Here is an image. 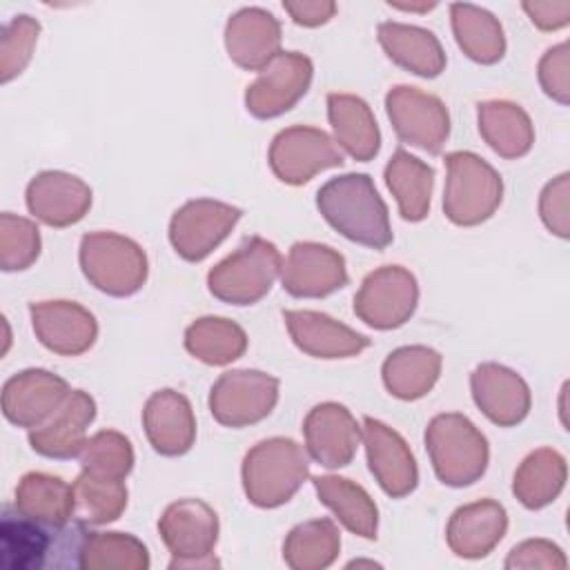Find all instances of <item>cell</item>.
<instances>
[{
	"mask_svg": "<svg viewBox=\"0 0 570 570\" xmlns=\"http://www.w3.org/2000/svg\"><path fill=\"white\" fill-rule=\"evenodd\" d=\"M85 525H47L4 503L0 514V563L4 570L80 568Z\"/></svg>",
	"mask_w": 570,
	"mask_h": 570,
	"instance_id": "obj_1",
	"label": "cell"
},
{
	"mask_svg": "<svg viewBox=\"0 0 570 570\" xmlns=\"http://www.w3.org/2000/svg\"><path fill=\"white\" fill-rule=\"evenodd\" d=\"M316 207L332 229L356 245L385 249L394 238L387 205L370 174L330 178L316 191Z\"/></svg>",
	"mask_w": 570,
	"mask_h": 570,
	"instance_id": "obj_2",
	"label": "cell"
},
{
	"mask_svg": "<svg viewBox=\"0 0 570 570\" xmlns=\"http://www.w3.org/2000/svg\"><path fill=\"white\" fill-rule=\"evenodd\" d=\"M240 476L247 501L272 510L287 503L309 476V454L294 439H263L247 450Z\"/></svg>",
	"mask_w": 570,
	"mask_h": 570,
	"instance_id": "obj_3",
	"label": "cell"
},
{
	"mask_svg": "<svg viewBox=\"0 0 570 570\" xmlns=\"http://www.w3.org/2000/svg\"><path fill=\"white\" fill-rule=\"evenodd\" d=\"M425 450L436 479L450 488L472 485L485 474L490 461L488 439L459 412L436 414L428 423Z\"/></svg>",
	"mask_w": 570,
	"mask_h": 570,
	"instance_id": "obj_4",
	"label": "cell"
},
{
	"mask_svg": "<svg viewBox=\"0 0 570 570\" xmlns=\"http://www.w3.org/2000/svg\"><path fill=\"white\" fill-rule=\"evenodd\" d=\"M78 263L85 278L102 294L125 298L142 289L149 263L145 249L116 232H89L80 238Z\"/></svg>",
	"mask_w": 570,
	"mask_h": 570,
	"instance_id": "obj_5",
	"label": "cell"
},
{
	"mask_svg": "<svg viewBox=\"0 0 570 570\" xmlns=\"http://www.w3.org/2000/svg\"><path fill=\"white\" fill-rule=\"evenodd\" d=\"M445 218L459 227H474L492 218L503 200L499 171L474 151H452L445 156Z\"/></svg>",
	"mask_w": 570,
	"mask_h": 570,
	"instance_id": "obj_6",
	"label": "cell"
},
{
	"mask_svg": "<svg viewBox=\"0 0 570 570\" xmlns=\"http://www.w3.org/2000/svg\"><path fill=\"white\" fill-rule=\"evenodd\" d=\"M283 258L274 243L249 236L236 252L216 263L207 274V287L214 298L229 305H254L269 294L281 276Z\"/></svg>",
	"mask_w": 570,
	"mask_h": 570,
	"instance_id": "obj_7",
	"label": "cell"
},
{
	"mask_svg": "<svg viewBox=\"0 0 570 570\" xmlns=\"http://www.w3.org/2000/svg\"><path fill=\"white\" fill-rule=\"evenodd\" d=\"M218 514L203 499H178L158 519V532L171 552L169 568H214Z\"/></svg>",
	"mask_w": 570,
	"mask_h": 570,
	"instance_id": "obj_8",
	"label": "cell"
},
{
	"mask_svg": "<svg viewBox=\"0 0 570 570\" xmlns=\"http://www.w3.org/2000/svg\"><path fill=\"white\" fill-rule=\"evenodd\" d=\"M278 379L261 370H229L209 390V412L225 428H247L272 414Z\"/></svg>",
	"mask_w": 570,
	"mask_h": 570,
	"instance_id": "obj_9",
	"label": "cell"
},
{
	"mask_svg": "<svg viewBox=\"0 0 570 570\" xmlns=\"http://www.w3.org/2000/svg\"><path fill=\"white\" fill-rule=\"evenodd\" d=\"M419 303V283L401 265H383L370 272L354 294V314L374 330L405 325Z\"/></svg>",
	"mask_w": 570,
	"mask_h": 570,
	"instance_id": "obj_10",
	"label": "cell"
},
{
	"mask_svg": "<svg viewBox=\"0 0 570 570\" xmlns=\"http://www.w3.org/2000/svg\"><path fill=\"white\" fill-rule=\"evenodd\" d=\"M267 163L281 183L305 185L325 169L343 167L345 160L327 131L318 127L294 125L274 136Z\"/></svg>",
	"mask_w": 570,
	"mask_h": 570,
	"instance_id": "obj_11",
	"label": "cell"
},
{
	"mask_svg": "<svg viewBox=\"0 0 570 570\" xmlns=\"http://www.w3.org/2000/svg\"><path fill=\"white\" fill-rule=\"evenodd\" d=\"M385 111L401 142L439 154L450 136V114L443 100L410 85H396L385 96Z\"/></svg>",
	"mask_w": 570,
	"mask_h": 570,
	"instance_id": "obj_12",
	"label": "cell"
},
{
	"mask_svg": "<svg viewBox=\"0 0 570 570\" xmlns=\"http://www.w3.org/2000/svg\"><path fill=\"white\" fill-rule=\"evenodd\" d=\"M240 216L243 209L229 203L212 198L187 200L169 220V243L183 261L200 263L229 236Z\"/></svg>",
	"mask_w": 570,
	"mask_h": 570,
	"instance_id": "obj_13",
	"label": "cell"
},
{
	"mask_svg": "<svg viewBox=\"0 0 570 570\" xmlns=\"http://www.w3.org/2000/svg\"><path fill=\"white\" fill-rule=\"evenodd\" d=\"M314 65L305 53L281 51L247 87L245 109L258 120H272L289 111L309 89Z\"/></svg>",
	"mask_w": 570,
	"mask_h": 570,
	"instance_id": "obj_14",
	"label": "cell"
},
{
	"mask_svg": "<svg viewBox=\"0 0 570 570\" xmlns=\"http://www.w3.org/2000/svg\"><path fill=\"white\" fill-rule=\"evenodd\" d=\"M281 285L294 298H325L347 285L345 258L330 245L298 240L281 267Z\"/></svg>",
	"mask_w": 570,
	"mask_h": 570,
	"instance_id": "obj_15",
	"label": "cell"
},
{
	"mask_svg": "<svg viewBox=\"0 0 570 570\" xmlns=\"http://www.w3.org/2000/svg\"><path fill=\"white\" fill-rule=\"evenodd\" d=\"M361 439L367 454L370 472L381 490L392 499L412 494L419 485L416 459L405 439L379 419L365 416Z\"/></svg>",
	"mask_w": 570,
	"mask_h": 570,
	"instance_id": "obj_16",
	"label": "cell"
},
{
	"mask_svg": "<svg viewBox=\"0 0 570 570\" xmlns=\"http://www.w3.org/2000/svg\"><path fill=\"white\" fill-rule=\"evenodd\" d=\"M36 338L53 354L80 356L98 338L96 316L76 301L29 303Z\"/></svg>",
	"mask_w": 570,
	"mask_h": 570,
	"instance_id": "obj_17",
	"label": "cell"
},
{
	"mask_svg": "<svg viewBox=\"0 0 570 570\" xmlns=\"http://www.w3.org/2000/svg\"><path fill=\"white\" fill-rule=\"evenodd\" d=\"M69 392V383L62 376L42 367H29L4 381L2 414L9 423L33 430L53 414Z\"/></svg>",
	"mask_w": 570,
	"mask_h": 570,
	"instance_id": "obj_18",
	"label": "cell"
},
{
	"mask_svg": "<svg viewBox=\"0 0 570 570\" xmlns=\"http://www.w3.org/2000/svg\"><path fill=\"white\" fill-rule=\"evenodd\" d=\"M307 454L323 468L336 470L352 463L361 441V425L352 412L336 403L325 401L314 405L303 421Z\"/></svg>",
	"mask_w": 570,
	"mask_h": 570,
	"instance_id": "obj_19",
	"label": "cell"
},
{
	"mask_svg": "<svg viewBox=\"0 0 570 570\" xmlns=\"http://www.w3.org/2000/svg\"><path fill=\"white\" fill-rule=\"evenodd\" d=\"M94 419V396L85 390H71L45 423L29 430V445L36 454L47 459H73L80 454Z\"/></svg>",
	"mask_w": 570,
	"mask_h": 570,
	"instance_id": "obj_20",
	"label": "cell"
},
{
	"mask_svg": "<svg viewBox=\"0 0 570 570\" xmlns=\"http://www.w3.org/2000/svg\"><path fill=\"white\" fill-rule=\"evenodd\" d=\"M27 209L49 227H69L85 218L91 207V187L67 171L36 174L24 191Z\"/></svg>",
	"mask_w": 570,
	"mask_h": 570,
	"instance_id": "obj_21",
	"label": "cell"
},
{
	"mask_svg": "<svg viewBox=\"0 0 570 570\" xmlns=\"http://www.w3.org/2000/svg\"><path fill=\"white\" fill-rule=\"evenodd\" d=\"M470 390L476 407L499 428L521 423L532 405L528 383L501 363H481L470 374Z\"/></svg>",
	"mask_w": 570,
	"mask_h": 570,
	"instance_id": "obj_22",
	"label": "cell"
},
{
	"mask_svg": "<svg viewBox=\"0 0 570 570\" xmlns=\"http://www.w3.org/2000/svg\"><path fill=\"white\" fill-rule=\"evenodd\" d=\"M283 321L294 345L314 358H350L370 347V338L314 309H285Z\"/></svg>",
	"mask_w": 570,
	"mask_h": 570,
	"instance_id": "obj_23",
	"label": "cell"
},
{
	"mask_svg": "<svg viewBox=\"0 0 570 570\" xmlns=\"http://www.w3.org/2000/svg\"><path fill=\"white\" fill-rule=\"evenodd\" d=\"M142 428L149 445L160 456H183L196 441V416L185 394L176 390L154 392L142 407Z\"/></svg>",
	"mask_w": 570,
	"mask_h": 570,
	"instance_id": "obj_24",
	"label": "cell"
},
{
	"mask_svg": "<svg viewBox=\"0 0 570 570\" xmlns=\"http://www.w3.org/2000/svg\"><path fill=\"white\" fill-rule=\"evenodd\" d=\"M225 49L245 71H263L281 53V22L261 7L238 9L225 24Z\"/></svg>",
	"mask_w": 570,
	"mask_h": 570,
	"instance_id": "obj_25",
	"label": "cell"
},
{
	"mask_svg": "<svg viewBox=\"0 0 570 570\" xmlns=\"http://www.w3.org/2000/svg\"><path fill=\"white\" fill-rule=\"evenodd\" d=\"M508 532V512L494 499L456 508L445 528L448 548L461 559L488 557Z\"/></svg>",
	"mask_w": 570,
	"mask_h": 570,
	"instance_id": "obj_26",
	"label": "cell"
},
{
	"mask_svg": "<svg viewBox=\"0 0 570 570\" xmlns=\"http://www.w3.org/2000/svg\"><path fill=\"white\" fill-rule=\"evenodd\" d=\"M376 36L387 58L414 76L436 78L445 69V51L430 29L387 20L376 27Z\"/></svg>",
	"mask_w": 570,
	"mask_h": 570,
	"instance_id": "obj_27",
	"label": "cell"
},
{
	"mask_svg": "<svg viewBox=\"0 0 570 570\" xmlns=\"http://www.w3.org/2000/svg\"><path fill=\"white\" fill-rule=\"evenodd\" d=\"M327 118L338 142L354 160L367 163L381 149V131L370 105L354 94H330Z\"/></svg>",
	"mask_w": 570,
	"mask_h": 570,
	"instance_id": "obj_28",
	"label": "cell"
},
{
	"mask_svg": "<svg viewBox=\"0 0 570 570\" xmlns=\"http://www.w3.org/2000/svg\"><path fill=\"white\" fill-rule=\"evenodd\" d=\"M479 134L501 158L517 160L534 145V127L523 107L510 100H483L476 105Z\"/></svg>",
	"mask_w": 570,
	"mask_h": 570,
	"instance_id": "obj_29",
	"label": "cell"
},
{
	"mask_svg": "<svg viewBox=\"0 0 570 570\" xmlns=\"http://www.w3.org/2000/svg\"><path fill=\"white\" fill-rule=\"evenodd\" d=\"M441 365V354L428 345L396 347L383 361V385L392 396L401 401H416L436 385Z\"/></svg>",
	"mask_w": 570,
	"mask_h": 570,
	"instance_id": "obj_30",
	"label": "cell"
},
{
	"mask_svg": "<svg viewBox=\"0 0 570 570\" xmlns=\"http://www.w3.org/2000/svg\"><path fill=\"white\" fill-rule=\"evenodd\" d=\"M318 501L332 510L336 521L356 537L376 539L379 508L367 490L345 476L318 474L312 476Z\"/></svg>",
	"mask_w": 570,
	"mask_h": 570,
	"instance_id": "obj_31",
	"label": "cell"
},
{
	"mask_svg": "<svg viewBox=\"0 0 570 570\" xmlns=\"http://www.w3.org/2000/svg\"><path fill=\"white\" fill-rule=\"evenodd\" d=\"M385 185L396 198L403 220L421 223L430 214L434 169L399 147L385 165Z\"/></svg>",
	"mask_w": 570,
	"mask_h": 570,
	"instance_id": "obj_32",
	"label": "cell"
},
{
	"mask_svg": "<svg viewBox=\"0 0 570 570\" xmlns=\"http://www.w3.org/2000/svg\"><path fill=\"white\" fill-rule=\"evenodd\" d=\"M566 479V456L552 448H539L519 463L512 479V494L523 508L541 510L561 494Z\"/></svg>",
	"mask_w": 570,
	"mask_h": 570,
	"instance_id": "obj_33",
	"label": "cell"
},
{
	"mask_svg": "<svg viewBox=\"0 0 570 570\" xmlns=\"http://www.w3.org/2000/svg\"><path fill=\"white\" fill-rule=\"evenodd\" d=\"M450 20L454 40L470 60L494 65L503 58L505 33L501 22L488 9L470 2H452Z\"/></svg>",
	"mask_w": 570,
	"mask_h": 570,
	"instance_id": "obj_34",
	"label": "cell"
},
{
	"mask_svg": "<svg viewBox=\"0 0 570 570\" xmlns=\"http://www.w3.org/2000/svg\"><path fill=\"white\" fill-rule=\"evenodd\" d=\"M13 505L47 525L62 528L73 521L71 485L47 472H27L18 481Z\"/></svg>",
	"mask_w": 570,
	"mask_h": 570,
	"instance_id": "obj_35",
	"label": "cell"
},
{
	"mask_svg": "<svg viewBox=\"0 0 570 570\" xmlns=\"http://www.w3.org/2000/svg\"><path fill=\"white\" fill-rule=\"evenodd\" d=\"M341 552V532L332 519H312L294 525L283 541V561L292 570L330 568Z\"/></svg>",
	"mask_w": 570,
	"mask_h": 570,
	"instance_id": "obj_36",
	"label": "cell"
},
{
	"mask_svg": "<svg viewBox=\"0 0 570 570\" xmlns=\"http://www.w3.org/2000/svg\"><path fill=\"white\" fill-rule=\"evenodd\" d=\"M185 350L205 365H229L247 350L245 330L223 316H200L185 330Z\"/></svg>",
	"mask_w": 570,
	"mask_h": 570,
	"instance_id": "obj_37",
	"label": "cell"
},
{
	"mask_svg": "<svg viewBox=\"0 0 570 570\" xmlns=\"http://www.w3.org/2000/svg\"><path fill=\"white\" fill-rule=\"evenodd\" d=\"M73 521L82 525H105L116 521L127 508V485L116 479L80 472L71 483Z\"/></svg>",
	"mask_w": 570,
	"mask_h": 570,
	"instance_id": "obj_38",
	"label": "cell"
},
{
	"mask_svg": "<svg viewBox=\"0 0 570 570\" xmlns=\"http://www.w3.org/2000/svg\"><path fill=\"white\" fill-rule=\"evenodd\" d=\"M147 546L127 532H89L80 546V568L87 570H147Z\"/></svg>",
	"mask_w": 570,
	"mask_h": 570,
	"instance_id": "obj_39",
	"label": "cell"
},
{
	"mask_svg": "<svg viewBox=\"0 0 570 570\" xmlns=\"http://www.w3.org/2000/svg\"><path fill=\"white\" fill-rule=\"evenodd\" d=\"M80 468L94 476L125 481L134 470V448L129 439L116 430L91 434L80 450Z\"/></svg>",
	"mask_w": 570,
	"mask_h": 570,
	"instance_id": "obj_40",
	"label": "cell"
},
{
	"mask_svg": "<svg viewBox=\"0 0 570 570\" xmlns=\"http://www.w3.org/2000/svg\"><path fill=\"white\" fill-rule=\"evenodd\" d=\"M42 249L40 229L33 220L11 212L0 214V267L2 272H22L31 267Z\"/></svg>",
	"mask_w": 570,
	"mask_h": 570,
	"instance_id": "obj_41",
	"label": "cell"
},
{
	"mask_svg": "<svg viewBox=\"0 0 570 570\" xmlns=\"http://www.w3.org/2000/svg\"><path fill=\"white\" fill-rule=\"evenodd\" d=\"M40 33V22L27 13L13 16L0 31V82L7 85L29 65Z\"/></svg>",
	"mask_w": 570,
	"mask_h": 570,
	"instance_id": "obj_42",
	"label": "cell"
},
{
	"mask_svg": "<svg viewBox=\"0 0 570 570\" xmlns=\"http://www.w3.org/2000/svg\"><path fill=\"white\" fill-rule=\"evenodd\" d=\"M568 67H570L568 42H559V45L550 47L541 56L539 67H537V76H539V85H541L543 94L550 96L552 100H557L559 105H568L570 102Z\"/></svg>",
	"mask_w": 570,
	"mask_h": 570,
	"instance_id": "obj_43",
	"label": "cell"
},
{
	"mask_svg": "<svg viewBox=\"0 0 570 570\" xmlns=\"http://www.w3.org/2000/svg\"><path fill=\"white\" fill-rule=\"evenodd\" d=\"M568 194H570V176L568 171H563L557 178H552L539 196V216L543 225L559 238L570 236Z\"/></svg>",
	"mask_w": 570,
	"mask_h": 570,
	"instance_id": "obj_44",
	"label": "cell"
},
{
	"mask_svg": "<svg viewBox=\"0 0 570 570\" xmlns=\"http://www.w3.org/2000/svg\"><path fill=\"white\" fill-rule=\"evenodd\" d=\"M508 570H530V568H548V570H563L568 559L563 550L548 541V539H525L517 543L503 563Z\"/></svg>",
	"mask_w": 570,
	"mask_h": 570,
	"instance_id": "obj_45",
	"label": "cell"
},
{
	"mask_svg": "<svg viewBox=\"0 0 570 570\" xmlns=\"http://www.w3.org/2000/svg\"><path fill=\"white\" fill-rule=\"evenodd\" d=\"M283 9L301 27H321L336 13V4L332 0H285Z\"/></svg>",
	"mask_w": 570,
	"mask_h": 570,
	"instance_id": "obj_46",
	"label": "cell"
},
{
	"mask_svg": "<svg viewBox=\"0 0 570 570\" xmlns=\"http://www.w3.org/2000/svg\"><path fill=\"white\" fill-rule=\"evenodd\" d=\"M523 11L530 16L532 24L541 31H557L570 22V2L552 0V2H523Z\"/></svg>",
	"mask_w": 570,
	"mask_h": 570,
	"instance_id": "obj_47",
	"label": "cell"
},
{
	"mask_svg": "<svg viewBox=\"0 0 570 570\" xmlns=\"http://www.w3.org/2000/svg\"><path fill=\"white\" fill-rule=\"evenodd\" d=\"M387 4L394 9H401V11H419V13H425L436 7V2H394V0H390Z\"/></svg>",
	"mask_w": 570,
	"mask_h": 570,
	"instance_id": "obj_48",
	"label": "cell"
}]
</instances>
